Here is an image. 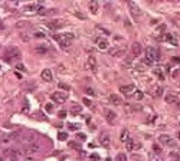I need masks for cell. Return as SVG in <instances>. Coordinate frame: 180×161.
Segmentation results:
<instances>
[{
	"mask_svg": "<svg viewBox=\"0 0 180 161\" xmlns=\"http://www.w3.org/2000/svg\"><path fill=\"white\" fill-rule=\"evenodd\" d=\"M98 158H99L98 154H91V160H98Z\"/></svg>",
	"mask_w": 180,
	"mask_h": 161,
	"instance_id": "7bdbcfd3",
	"label": "cell"
},
{
	"mask_svg": "<svg viewBox=\"0 0 180 161\" xmlns=\"http://www.w3.org/2000/svg\"><path fill=\"white\" fill-rule=\"evenodd\" d=\"M95 42H97V45H98V49H101V50H105L109 46V43H108V40H107V39L98 38V39H95Z\"/></svg>",
	"mask_w": 180,
	"mask_h": 161,
	"instance_id": "4fadbf2b",
	"label": "cell"
},
{
	"mask_svg": "<svg viewBox=\"0 0 180 161\" xmlns=\"http://www.w3.org/2000/svg\"><path fill=\"white\" fill-rule=\"evenodd\" d=\"M58 117H59V118H65V117H66V111H63V109H62V111H59Z\"/></svg>",
	"mask_w": 180,
	"mask_h": 161,
	"instance_id": "f35d334b",
	"label": "cell"
},
{
	"mask_svg": "<svg viewBox=\"0 0 180 161\" xmlns=\"http://www.w3.org/2000/svg\"><path fill=\"white\" fill-rule=\"evenodd\" d=\"M85 92H87L88 95H91V96H94V95H95V91H94L92 88H85Z\"/></svg>",
	"mask_w": 180,
	"mask_h": 161,
	"instance_id": "836d02e7",
	"label": "cell"
},
{
	"mask_svg": "<svg viewBox=\"0 0 180 161\" xmlns=\"http://www.w3.org/2000/svg\"><path fill=\"white\" fill-rule=\"evenodd\" d=\"M81 111H82L81 105H72V107H71V114H74V115L79 114V112H81Z\"/></svg>",
	"mask_w": 180,
	"mask_h": 161,
	"instance_id": "44dd1931",
	"label": "cell"
},
{
	"mask_svg": "<svg viewBox=\"0 0 180 161\" xmlns=\"http://www.w3.org/2000/svg\"><path fill=\"white\" fill-rule=\"evenodd\" d=\"M148 158H150V161H158V158L154 155L153 153H151V154H148Z\"/></svg>",
	"mask_w": 180,
	"mask_h": 161,
	"instance_id": "8d00e7d4",
	"label": "cell"
},
{
	"mask_svg": "<svg viewBox=\"0 0 180 161\" xmlns=\"http://www.w3.org/2000/svg\"><path fill=\"white\" fill-rule=\"evenodd\" d=\"M35 36H36V38H43V33H41V32H38V33H35Z\"/></svg>",
	"mask_w": 180,
	"mask_h": 161,
	"instance_id": "ee69618b",
	"label": "cell"
},
{
	"mask_svg": "<svg viewBox=\"0 0 180 161\" xmlns=\"http://www.w3.org/2000/svg\"><path fill=\"white\" fill-rule=\"evenodd\" d=\"M62 38H63V39H66V40H69V42H71L72 39H74V33H63V35H62Z\"/></svg>",
	"mask_w": 180,
	"mask_h": 161,
	"instance_id": "4316f807",
	"label": "cell"
},
{
	"mask_svg": "<svg viewBox=\"0 0 180 161\" xmlns=\"http://www.w3.org/2000/svg\"><path fill=\"white\" fill-rule=\"evenodd\" d=\"M26 161H35V160H33V158H27Z\"/></svg>",
	"mask_w": 180,
	"mask_h": 161,
	"instance_id": "f6af8a7d",
	"label": "cell"
},
{
	"mask_svg": "<svg viewBox=\"0 0 180 161\" xmlns=\"http://www.w3.org/2000/svg\"><path fill=\"white\" fill-rule=\"evenodd\" d=\"M143 98V92L141 91H136V99H141Z\"/></svg>",
	"mask_w": 180,
	"mask_h": 161,
	"instance_id": "d590c367",
	"label": "cell"
},
{
	"mask_svg": "<svg viewBox=\"0 0 180 161\" xmlns=\"http://www.w3.org/2000/svg\"><path fill=\"white\" fill-rule=\"evenodd\" d=\"M59 88H61V89H63V91H66V92H68V91L71 89V88H69L68 85H66V84H62V82L59 84Z\"/></svg>",
	"mask_w": 180,
	"mask_h": 161,
	"instance_id": "e575fe53",
	"label": "cell"
},
{
	"mask_svg": "<svg viewBox=\"0 0 180 161\" xmlns=\"http://www.w3.org/2000/svg\"><path fill=\"white\" fill-rule=\"evenodd\" d=\"M105 161H112L111 158H105Z\"/></svg>",
	"mask_w": 180,
	"mask_h": 161,
	"instance_id": "bcb514c9",
	"label": "cell"
},
{
	"mask_svg": "<svg viewBox=\"0 0 180 161\" xmlns=\"http://www.w3.org/2000/svg\"><path fill=\"white\" fill-rule=\"evenodd\" d=\"M82 102H84V104L87 105L88 108H92V107H94V105H92V101H91V99H88V98H84V99H82Z\"/></svg>",
	"mask_w": 180,
	"mask_h": 161,
	"instance_id": "83f0119b",
	"label": "cell"
},
{
	"mask_svg": "<svg viewBox=\"0 0 180 161\" xmlns=\"http://www.w3.org/2000/svg\"><path fill=\"white\" fill-rule=\"evenodd\" d=\"M45 108H46L48 112H51L52 109H53V105H52V104H46V107H45Z\"/></svg>",
	"mask_w": 180,
	"mask_h": 161,
	"instance_id": "60d3db41",
	"label": "cell"
},
{
	"mask_svg": "<svg viewBox=\"0 0 180 161\" xmlns=\"http://www.w3.org/2000/svg\"><path fill=\"white\" fill-rule=\"evenodd\" d=\"M68 127H69V129H71V131H75V129H78V128H79L78 125H75V124H69Z\"/></svg>",
	"mask_w": 180,
	"mask_h": 161,
	"instance_id": "74e56055",
	"label": "cell"
},
{
	"mask_svg": "<svg viewBox=\"0 0 180 161\" xmlns=\"http://www.w3.org/2000/svg\"><path fill=\"white\" fill-rule=\"evenodd\" d=\"M179 139H180V132H179Z\"/></svg>",
	"mask_w": 180,
	"mask_h": 161,
	"instance_id": "7dc6e473",
	"label": "cell"
},
{
	"mask_svg": "<svg viewBox=\"0 0 180 161\" xmlns=\"http://www.w3.org/2000/svg\"><path fill=\"white\" fill-rule=\"evenodd\" d=\"M52 101L56 102V104H65L66 101V94L65 92H53L51 95Z\"/></svg>",
	"mask_w": 180,
	"mask_h": 161,
	"instance_id": "7a4b0ae2",
	"label": "cell"
},
{
	"mask_svg": "<svg viewBox=\"0 0 180 161\" xmlns=\"http://www.w3.org/2000/svg\"><path fill=\"white\" fill-rule=\"evenodd\" d=\"M16 69H19L20 72H26V71H27L26 66L23 65V63H17V65H16Z\"/></svg>",
	"mask_w": 180,
	"mask_h": 161,
	"instance_id": "4dcf8cb0",
	"label": "cell"
},
{
	"mask_svg": "<svg viewBox=\"0 0 180 161\" xmlns=\"http://www.w3.org/2000/svg\"><path fill=\"white\" fill-rule=\"evenodd\" d=\"M35 52L39 53V55H45V53L48 52V49H46V46H36L35 48Z\"/></svg>",
	"mask_w": 180,
	"mask_h": 161,
	"instance_id": "ffe728a7",
	"label": "cell"
},
{
	"mask_svg": "<svg viewBox=\"0 0 180 161\" xmlns=\"http://www.w3.org/2000/svg\"><path fill=\"white\" fill-rule=\"evenodd\" d=\"M39 150H41V147H39V144H36V142H33V144H27L26 148H25L26 153H32V154L39 153Z\"/></svg>",
	"mask_w": 180,
	"mask_h": 161,
	"instance_id": "8fae6325",
	"label": "cell"
},
{
	"mask_svg": "<svg viewBox=\"0 0 180 161\" xmlns=\"http://www.w3.org/2000/svg\"><path fill=\"white\" fill-rule=\"evenodd\" d=\"M0 161H3V158H0Z\"/></svg>",
	"mask_w": 180,
	"mask_h": 161,
	"instance_id": "c3c4849f",
	"label": "cell"
},
{
	"mask_svg": "<svg viewBox=\"0 0 180 161\" xmlns=\"http://www.w3.org/2000/svg\"><path fill=\"white\" fill-rule=\"evenodd\" d=\"M157 40H160V42H166V40H172V36L169 35V33H163L161 36H158L157 38Z\"/></svg>",
	"mask_w": 180,
	"mask_h": 161,
	"instance_id": "d6986e66",
	"label": "cell"
},
{
	"mask_svg": "<svg viewBox=\"0 0 180 161\" xmlns=\"http://www.w3.org/2000/svg\"><path fill=\"white\" fill-rule=\"evenodd\" d=\"M29 111V107H27V102L25 101V105H23V108H22V112H27Z\"/></svg>",
	"mask_w": 180,
	"mask_h": 161,
	"instance_id": "b9f144b4",
	"label": "cell"
},
{
	"mask_svg": "<svg viewBox=\"0 0 180 161\" xmlns=\"http://www.w3.org/2000/svg\"><path fill=\"white\" fill-rule=\"evenodd\" d=\"M109 102H111L112 105H115V107H118V105H121V98L118 95H115V94H112V95H109Z\"/></svg>",
	"mask_w": 180,
	"mask_h": 161,
	"instance_id": "ac0fdd59",
	"label": "cell"
},
{
	"mask_svg": "<svg viewBox=\"0 0 180 161\" xmlns=\"http://www.w3.org/2000/svg\"><path fill=\"white\" fill-rule=\"evenodd\" d=\"M41 76H42V79L46 81V82H52V79H53V75H52L51 69H43L42 74H41Z\"/></svg>",
	"mask_w": 180,
	"mask_h": 161,
	"instance_id": "30bf717a",
	"label": "cell"
},
{
	"mask_svg": "<svg viewBox=\"0 0 180 161\" xmlns=\"http://www.w3.org/2000/svg\"><path fill=\"white\" fill-rule=\"evenodd\" d=\"M105 118L108 122H114L117 120V114L114 111H111V109H105Z\"/></svg>",
	"mask_w": 180,
	"mask_h": 161,
	"instance_id": "2e32d148",
	"label": "cell"
},
{
	"mask_svg": "<svg viewBox=\"0 0 180 161\" xmlns=\"http://www.w3.org/2000/svg\"><path fill=\"white\" fill-rule=\"evenodd\" d=\"M157 59H158L157 49H154V48H147V50H146V58L143 59V62H144L146 65H153Z\"/></svg>",
	"mask_w": 180,
	"mask_h": 161,
	"instance_id": "6da1fadb",
	"label": "cell"
},
{
	"mask_svg": "<svg viewBox=\"0 0 180 161\" xmlns=\"http://www.w3.org/2000/svg\"><path fill=\"white\" fill-rule=\"evenodd\" d=\"M153 151H154L156 154H161V148H160V145L154 144V145H153Z\"/></svg>",
	"mask_w": 180,
	"mask_h": 161,
	"instance_id": "d6a6232c",
	"label": "cell"
},
{
	"mask_svg": "<svg viewBox=\"0 0 180 161\" xmlns=\"http://www.w3.org/2000/svg\"><path fill=\"white\" fill-rule=\"evenodd\" d=\"M89 10H91V13H94V14H97L99 12V3L97 2V0H92V2L89 3Z\"/></svg>",
	"mask_w": 180,
	"mask_h": 161,
	"instance_id": "e0dca14e",
	"label": "cell"
},
{
	"mask_svg": "<svg viewBox=\"0 0 180 161\" xmlns=\"http://www.w3.org/2000/svg\"><path fill=\"white\" fill-rule=\"evenodd\" d=\"M75 16L79 17V19H85V14H82L81 12H75Z\"/></svg>",
	"mask_w": 180,
	"mask_h": 161,
	"instance_id": "ab89813d",
	"label": "cell"
},
{
	"mask_svg": "<svg viewBox=\"0 0 180 161\" xmlns=\"http://www.w3.org/2000/svg\"><path fill=\"white\" fill-rule=\"evenodd\" d=\"M38 9H39L38 4H29V6H26V7H25V10L26 12H33V10H38Z\"/></svg>",
	"mask_w": 180,
	"mask_h": 161,
	"instance_id": "d4e9b609",
	"label": "cell"
},
{
	"mask_svg": "<svg viewBox=\"0 0 180 161\" xmlns=\"http://www.w3.org/2000/svg\"><path fill=\"white\" fill-rule=\"evenodd\" d=\"M128 131H127V129H123V132H121V141L123 142H127L128 141Z\"/></svg>",
	"mask_w": 180,
	"mask_h": 161,
	"instance_id": "603a6c76",
	"label": "cell"
},
{
	"mask_svg": "<svg viewBox=\"0 0 180 161\" xmlns=\"http://www.w3.org/2000/svg\"><path fill=\"white\" fill-rule=\"evenodd\" d=\"M63 25H65V20H63V19H53L51 22L49 26L52 27V29H61Z\"/></svg>",
	"mask_w": 180,
	"mask_h": 161,
	"instance_id": "5bb4252c",
	"label": "cell"
},
{
	"mask_svg": "<svg viewBox=\"0 0 180 161\" xmlns=\"http://www.w3.org/2000/svg\"><path fill=\"white\" fill-rule=\"evenodd\" d=\"M115 161H127V155L123 153H120L117 157H115Z\"/></svg>",
	"mask_w": 180,
	"mask_h": 161,
	"instance_id": "484cf974",
	"label": "cell"
},
{
	"mask_svg": "<svg viewBox=\"0 0 180 161\" xmlns=\"http://www.w3.org/2000/svg\"><path fill=\"white\" fill-rule=\"evenodd\" d=\"M131 53H133L134 58H138L140 55L143 53V46L140 43H134L133 46H131Z\"/></svg>",
	"mask_w": 180,
	"mask_h": 161,
	"instance_id": "9c48e42d",
	"label": "cell"
},
{
	"mask_svg": "<svg viewBox=\"0 0 180 161\" xmlns=\"http://www.w3.org/2000/svg\"><path fill=\"white\" fill-rule=\"evenodd\" d=\"M77 138L79 139V141H85V139H87V135H85L84 132H78V134H77Z\"/></svg>",
	"mask_w": 180,
	"mask_h": 161,
	"instance_id": "1f68e13d",
	"label": "cell"
},
{
	"mask_svg": "<svg viewBox=\"0 0 180 161\" xmlns=\"http://www.w3.org/2000/svg\"><path fill=\"white\" fill-rule=\"evenodd\" d=\"M166 102L167 104H179V96L176 95V94H167Z\"/></svg>",
	"mask_w": 180,
	"mask_h": 161,
	"instance_id": "9a60e30c",
	"label": "cell"
},
{
	"mask_svg": "<svg viewBox=\"0 0 180 161\" xmlns=\"http://www.w3.org/2000/svg\"><path fill=\"white\" fill-rule=\"evenodd\" d=\"M58 138H59L61 141H65V139L68 138V134H66V132H59V134H58Z\"/></svg>",
	"mask_w": 180,
	"mask_h": 161,
	"instance_id": "f546056e",
	"label": "cell"
},
{
	"mask_svg": "<svg viewBox=\"0 0 180 161\" xmlns=\"http://www.w3.org/2000/svg\"><path fill=\"white\" fill-rule=\"evenodd\" d=\"M127 4H128V9H130L131 14H133L134 20H138L140 19V10H138V7H137V4L134 2H128Z\"/></svg>",
	"mask_w": 180,
	"mask_h": 161,
	"instance_id": "277c9868",
	"label": "cell"
},
{
	"mask_svg": "<svg viewBox=\"0 0 180 161\" xmlns=\"http://www.w3.org/2000/svg\"><path fill=\"white\" fill-rule=\"evenodd\" d=\"M158 141L161 142V144H164V145H174V141L172 139V137L170 135H166V134H161L160 137H158Z\"/></svg>",
	"mask_w": 180,
	"mask_h": 161,
	"instance_id": "52a82bcc",
	"label": "cell"
},
{
	"mask_svg": "<svg viewBox=\"0 0 180 161\" xmlns=\"http://www.w3.org/2000/svg\"><path fill=\"white\" fill-rule=\"evenodd\" d=\"M6 56H9L10 59H13V58H16V59H19L20 58V52H19V49H17L16 46H10L7 49V52L4 53Z\"/></svg>",
	"mask_w": 180,
	"mask_h": 161,
	"instance_id": "5b68a950",
	"label": "cell"
},
{
	"mask_svg": "<svg viewBox=\"0 0 180 161\" xmlns=\"http://www.w3.org/2000/svg\"><path fill=\"white\" fill-rule=\"evenodd\" d=\"M126 148L128 151H133L134 150V141H133V139H128V141L126 142Z\"/></svg>",
	"mask_w": 180,
	"mask_h": 161,
	"instance_id": "cb8c5ba5",
	"label": "cell"
},
{
	"mask_svg": "<svg viewBox=\"0 0 180 161\" xmlns=\"http://www.w3.org/2000/svg\"><path fill=\"white\" fill-rule=\"evenodd\" d=\"M69 147H71V148H75L77 151L81 150V145H79L78 142H74V141H72V142H69Z\"/></svg>",
	"mask_w": 180,
	"mask_h": 161,
	"instance_id": "f1b7e54d",
	"label": "cell"
},
{
	"mask_svg": "<svg viewBox=\"0 0 180 161\" xmlns=\"http://www.w3.org/2000/svg\"><path fill=\"white\" fill-rule=\"evenodd\" d=\"M124 52H126V46H115V48H112V49H109V55L114 56V58L121 56Z\"/></svg>",
	"mask_w": 180,
	"mask_h": 161,
	"instance_id": "8992f818",
	"label": "cell"
},
{
	"mask_svg": "<svg viewBox=\"0 0 180 161\" xmlns=\"http://www.w3.org/2000/svg\"><path fill=\"white\" fill-rule=\"evenodd\" d=\"M88 68L95 74L97 69H98V63H97V58L95 56H89L88 58Z\"/></svg>",
	"mask_w": 180,
	"mask_h": 161,
	"instance_id": "ba28073f",
	"label": "cell"
},
{
	"mask_svg": "<svg viewBox=\"0 0 180 161\" xmlns=\"http://www.w3.org/2000/svg\"><path fill=\"white\" fill-rule=\"evenodd\" d=\"M99 144H101L104 148H108L109 145H111V137H109L108 132H101V134H99Z\"/></svg>",
	"mask_w": 180,
	"mask_h": 161,
	"instance_id": "3957f363",
	"label": "cell"
},
{
	"mask_svg": "<svg viewBox=\"0 0 180 161\" xmlns=\"http://www.w3.org/2000/svg\"><path fill=\"white\" fill-rule=\"evenodd\" d=\"M153 95H154V96H157V98H160V96L163 95V88H161V86H157V88H154V91H153Z\"/></svg>",
	"mask_w": 180,
	"mask_h": 161,
	"instance_id": "7402d4cb",
	"label": "cell"
},
{
	"mask_svg": "<svg viewBox=\"0 0 180 161\" xmlns=\"http://www.w3.org/2000/svg\"><path fill=\"white\" fill-rule=\"evenodd\" d=\"M120 91L126 95H130L131 92H136V88H134V85H121Z\"/></svg>",
	"mask_w": 180,
	"mask_h": 161,
	"instance_id": "7c38bea8",
	"label": "cell"
}]
</instances>
